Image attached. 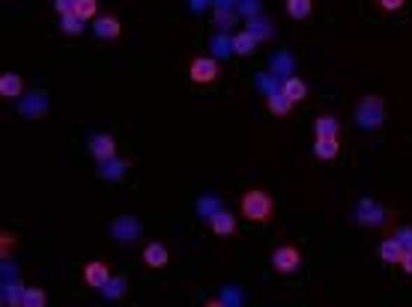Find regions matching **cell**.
Here are the masks:
<instances>
[{"instance_id": "cell-14", "label": "cell", "mask_w": 412, "mask_h": 307, "mask_svg": "<svg viewBox=\"0 0 412 307\" xmlns=\"http://www.w3.org/2000/svg\"><path fill=\"white\" fill-rule=\"evenodd\" d=\"M266 107H269L272 117H287V114L293 111V102H290V98H287L281 90H278V93H272L269 98H266Z\"/></svg>"}, {"instance_id": "cell-17", "label": "cell", "mask_w": 412, "mask_h": 307, "mask_svg": "<svg viewBox=\"0 0 412 307\" xmlns=\"http://www.w3.org/2000/svg\"><path fill=\"white\" fill-rule=\"evenodd\" d=\"M254 48H257V39H254V33L251 30H245V33H236V36H233V51L236 54H254Z\"/></svg>"}, {"instance_id": "cell-10", "label": "cell", "mask_w": 412, "mask_h": 307, "mask_svg": "<svg viewBox=\"0 0 412 307\" xmlns=\"http://www.w3.org/2000/svg\"><path fill=\"white\" fill-rule=\"evenodd\" d=\"M0 96L9 98V102H15V98L24 96V78L15 72H6L3 78H0Z\"/></svg>"}, {"instance_id": "cell-25", "label": "cell", "mask_w": 412, "mask_h": 307, "mask_svg": "<svg viewBox=\"0 0 412 307\" xmlns=\"http://www.w3.org/2000/svg\"><path fill=\"white\" fill-rule=\"evenodd\" d=\"M400 269H404L406 275L412 278V248H409V250H404V260H400Z\"/></svg>"}, {"instance_id": "cell-9", "label": "cell", "mask_w": 412, "mask_h": 307, "mask_svg": "<svg viewBox=\"0 0 412 307\" xmlns=\"http://www.w3.org/2000/svg\"><path fill=\"white\" fill-rule=\"evenodd\" d=\"M90 152H93V158L99 164H105V161H111V158L117 156V140L111 137V135H96L90 140Z\"/></svg>"}, {"instance_id": "cell-26", "label": "cell", "mask_w": 412, "mask_h": 307, "mask_svg": "<svg viewBox=\"0 0 412 307\" xmlns=\"http://www.w3.org/2000/svg\"><path fill=\"white\" fill-rule=\"evenodd\" d=\"M0 239H3V245H0V248H3V257H6V250H9V248H13V242H15V236H13V233H3V236H0Z\"/></svg>"}, {"instance_id": "cell-8", "label": "cell", "mask_w": 412, "mask_h": 307, "mask_svg": "<svg viewBox=\"0 0 412 307\" xmlns=\"http://www.w3.org/2000/svg\"><path fill=\"white\" fill-rule=\"evenodd\" d=\"M93 30H96V36L105 39V42H114V39L122 36V24H120L117 15H99L93 21Z\"/></svg>"}, {"instance_id": "cell-2", "label": "cell", "mask_w": 412, "mask_h": 307, "mask_svg": "<svg viewBox=\"0 0 412 307\" xmlns=\"http://www.w3.org/2000/svg\"><path fill=\"white\" fill-rule=\"evenodd\" d=\"M383 119H385L383 98L380 96H364L359 102V107H355V123H359L362 128H367V131H374V128L383 126Z\"/></svg>"}, {"instance_id": "cell-16", "label": "cell", "mask_w": 412, "mask_h": 307, "mask_svg": "<svg viewBox=\"0 0 412 307\" xmlns=\"http://www.w3.org/2000/svg\"><path fill=\"white\" fill-rule=\"evenodd\" d=\"M314 135L317 137H332V135H341V119L335 117H317V123H314Z\"/></svg>"}, {"instance_id": "cell-1", "label": "cell", "mask_w": 412, "mask_h": 307, "mask_svg": "<svg viewBox=\"0 0 412 307\" xmlns=\"http://www.w3.org/2000/svg\"><path fill=\"white\" fill-rule=\"evenodd\" d=\"M239 209L245 215V221H251V224H269L272 218H275V200L263 188H251V191H245Z\"/></svg>"}, {"instance_id": "cell-3", "label": "cell", "mask_w": 412, "mask_h": 307, "mask_svg": "<svg viewBox=\"0 0 412 307\" xmlns=\"http://www.w3.org/2000/svg\"><path fill=\"white\" fill-rule=\"evenodd\" d=\"M272 269L278 271V275H296L299 269H302V250H299L296 245H278L272 250Z\"/></svg>"}, {"instance_id": "cell-20", "label": "cell", "mask_w": 412, "mask_h": 307, "mask_svg": "<svg viewBox=\"0 0 412 307\" xmlns=\"http://www.w3.org/2000/svg\"><path fill=\"white\" fill-rule=\"evenodd\" d=\"M60 30L66 33V36H78V33L84 30V21L75 13H66V15H60Z\"/></svg>"}, {"instance_id": "cell-15", "label": "cell", "mask_w": 412, "mask_h": 307, "mask_svg": "<svg viewBox=\"0 0 412 307\" xmlns=\"http://www.w3.org/2000/svg\"><path fill=\"white\" fill-rule=\"evenodd\" d=\"M284 9L290 18L305 21V18H311V13H314V0H287Z\"/></svg>"}, {"instance_id": "cell-12", "label": "cell", "mask_w": 412, "mask_h": 307, "mask_svg": "<svg viewBox=\"0 0 412 307\" xmlns=\"http://www.w3.org/2000/svg\"><path fill=\"white\" fill-rule=\"evenodd\" d=\"M404 245L397 242L395 236H388V239H383L380 242V260L383 262H388V266H400V260H404Z\"/></svg>"}, {"instance_id": "cell-21", "label": "cell", "mask_w": 412, "mask_h": 307, "mask_svg": "<svg viewBox=\"0 0 412 307\" xmlns=\"http://www.w3.org/2000/svg\"><path fill=\"white\" fill-rule=\"evenodd\" d=\"M122 290H126V278H111L108 280V287L102 290L105 295H108V299H120V292Z\"/></svg>"}, {"instance_id": "cell-4", "label": "cell", "mask_w": 412, "mask_h": 307, "mask_svg": "<svg viewBox=\"0 0 412 307\" xmlns=\"http://www.w3.org/2000/svg\"><path fill=\"white\" fill-rule=\"evenodd\" d=\"M218 75H221V66L213 57H194L192 63H188V78H192V84H197V87L215 84Z\"/></svg>"}, {"instance_id": "cell-6", "label": "cell", "mask_w": 412, "mask_h": 307, "mask_svg": "<svg viewBox=\"0 0 412 307\" xmlns=\"http://www.w3.org/2000/svg\"><path fill=\"white\" fill-rule=\"evenodd\" d=\"M209 230H213L215 236H221V239L233 236V233H236V215L227 212V209L213 212V215H209Z\"/></svg>"}, {"instance_id": "cell-24", "label": "cell", "mask_w": 412, "mask_h": 307, "mask_svg": "<svg viewBox=\"0 0 412 307\" xmlns=\"http://www.w3.org/2000/svg\"><path fill=\"white\" fill-rule=\"evenodd\" d=\"M75 3L78 0H54V9H57L60 15H66V13H75Z\"/></svg>"}, {"instance_id": "cell-7", "label": "cell", "mask_w": 412, "mask_h": 307, "mask_svg": "<svg viewBox=\"0 0 412 307\" xmlns=\"http://www.w3.org/2000/svg\"><path fill=\"white\" fill-rule=\"evenodd\" d=\"M143 262H147V269H152V271L164 269V266L171 262L168 245H164V242H150L147 248H143Z\"/></svg>"}, {"instance_id": "cell-19", "label": "cell", "mask_w": 412, "mask_h": 307, "mask_svg": "<svg viewBox=\"0 0 412 307\" xmlns=\"http://www.w3.org/2000/svg\"><path fill=\"white\" fill-rule=\"evenodd\" d=\"M21 304H27V307H45L48 304V295H45V290H39V287H27L24 295H21Z\"/></svg>"}, {"instance_id": "cell-18", "label": "cell", "mask_w": 412, "mask_h": 307, "mask_svg": "<svg viewBox=\"0 0 412 307\" xmlns=\"http://www.w3.org/2000/svg\"><path fill=\"white\" fill-rule=\"evenodd\" d=\"M75 15L81 21H96L99 18V0H78V3H75Z\"/></svg>"}, {"instance_id": "cell-22", "label": "cell", "mask_w": 412, "mask_h": 307, "mask_svg": "<svg viewBox=\"0 0 412 307\" xmlns=\"http://www.w3.org/2000/svg\"><path fill=\"white\" fill-rule=\"evenodd\" d=\"M404 3L406 0H376V9H383V13H400Z\"/></svg>"}, {"instance_id": "cell-13", "label": "cell", "mask_w": 412, "mask_h": 307, "mask_svg": "<svg viewBox=\"0 0 412 307\" xmlns=\"http://www.w3.org/2000/svg\"><path fill=\"white\" fill-rule=\"evenodd\" d=\"M281 93L290 98L293 105H299V102H305V98H308V84L302 78H287L284 87H281Z\"/></svg>"}, {"instance_id": "cell-23", "label": "cell", "mask_w": 412, "mask_h": 307, "mask_svg": "<svg viewBox=\"0 0 412 307\" xmlns=\"http://www.w3.org/2000/svg\"><path fill=\"white\" fill-rule=\"evenodd\" d=\"M395 239H397V242L409 250V248H412V227H400L397 233H395Z\"/></svg>"}, {"instance_id": "cell-5", "label": "cell", "mask_w": 412, "mask_h": 307, "mask_svg": "<svg viewBox=\"0 0 412 307\" xmlns=\"http://www.w3.org/2000/svg\"><path fill=\"white\" fill-rule=\"evenodd\" d=\"M111 278H114V271H111V266L102 262V260H93V262H87L84 266V283L90 290H105Z\"/></svg>"}, {"instance_id": "cell-11", "label": "cell", "mask_w": 412, "mask_h": 307, "mask_svg": "<svg viewBox=\"0 0 412 307\" xmlns=\"http://www.w3.org/2000/svg\"><path fill=\"white\" fill-rule=\"evenodd\" d=\"M341 152V135H332V137H317L314 144V156L320 161H335Z\"/></svg>"}]
</instances>
